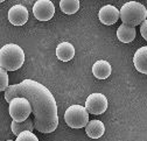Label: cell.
Here are the masks:
<instances>
[{
  "instance_id": "cell-8",
  "label": "cell",
  "mask_w": 147,
  "mask_h": 141,
  "mask_svg": "<svg viewBox=\"0 0 147 141\" xmlns=\"http://www.w3.org/2000/svg\"><path fill=\"white\" fill-rule=\"evenodd\" d=\"M98 17L103 25L111 26L115 25L118 19H120V11H118V8L112 5H105L99 9Z\"/></svg>"
},
{
  "instance_id": "cell-16",
  "label": "cell",
  "mask_w": 147,
  "mask_h": 141,
  "mask_svg": "<svg viewBox=\"0 0 147 141\" xmlns=\"http://www.w3.org/2000/svg\"><path fill=\"white\" fill-rule=\"evenodd\" d=\"M60 8L65 14H75L80 9L78 0H61Z\"/></svg>"
},
{
  "instance_id": "cell-1",
  "label": "cell",
  "mask_w": 147,
  "mask_h": 141,
  "mask_svg": "<svg viewBox=\"0 0 147 141\" xmlns=\"http://www.w3.org/2000/svg\"><path fill=\"white\" fill-rule=\"evenodd\" d=\"M22 97L29 100L34 113V128L41 133H51L59 126L57 104L53 93L41 83L25 79L19 84L9 85L5 91V100Z\"/></svg>"
},
{
  "instance_id": "cell-15",
  "label": "cell",
  "mask_w": 147,
  "mask_h": 141,
  "mask_svg": "<svg viewBox=\"0 0 147 141\" xmlns=\"http://www.w3.org/2000/svg\"><path fill=\"white\" fill-rule=\"evenodd\" d=\"M11 128H12V132L18 136L19 134L24 133V132H33L34 130V121L32 119H27L26 121H22V122H18V121H12V125H11Z\"/></svg>"
},
{
  "instance_id": "cell-5",
  "label": "cell",
  "mask_w": 147,
  "mask_h": 141,
  "mask_svg": "<svg viewBox=\"0 0 147 141\" xmlns=\"http://www.w3.org/2000/svg\"><path fill=\"white\" fill-rule=\"evenodd\" d=\"M9 115L14 121L22 122L29 118V114L33 112L32 105L28 99L18 97L11 100L9 103Z\"/></svg>"
},
{
  "instance_id": "cell-13",
  "label": "cell",
  "mask_w": 147,
  "mask_h": 141,
  "mask_svg": "<svg viewBox=\"0 0 147 141\" xmlns=\"http://www.w3.org/2000/svg\"><path fill=\"white\" fill-rule=\"evenodd\" d=\"M56 56L60 61L68 62L75 56V48L69 42H62L56 48Z\"/></svg>"
},
{
  "instance_id": "cell-7",
  "label": "cell",
  "mask_w": 147,
  "mask_h": 141,
  "mask_svg": "<svg viewBox=\"0 0 147 141\" xmlns=\"http://www.w3.org/2000/svg\"><path fill=\"white\" fill-rule=\"evenodd\" d=\"M33 14L40 21H48L55 14V6L50 0H38L33 6Z\"/></svg>"
},
{
  "instance_id": "cell-19",
  "label": "cell",
  "mask_w": 147,
  "mask_h": 141,
  "mask_svg": "<svg viewBox=\"0 0 147 141\" xmlns=\"http://www.w3.org/2000/svg\"><path fill=\"white\" fill-rule=\"evenodd\" d=\"M140 33L142 35V38L147 41V20L141 23V26H140Z\"/></svg>"
},
{
  "instance_id": "cell-11",
  "label": "cell",
  "mask_w": 147,
  "mask_h": 141,
  "mask_svg": "<svg viewBox=\"0 0 147 141\" xmlns=\"http://www.w3.org/2000/svg\"><path fill=\"white\" fill-rule=\"evenodd\" d=\"M85 132H86V135L91 139H99L103 136V134L105 132V126L98 119L90 120L89 124L85 127Z\"/></svg>"
},
{
  "instance_id": "cell-18",
  "label": "cell",
  "mask_w": 147,
  "mask_h": 141,
  "mask_svg": "<svg viewBox=\"0 0 147 141\" xmlns=\"http://www.w3.org/2000/svg\"><path fill=\"white\" fill-rule=\"evenodd\" d=\"M8 89V76L6 70L0 69V91H6Z\"/></svg>"
},
{
  "instance_id": "cell-20",
  "label": "cell",
  "mask_w": 147,
  "mask_h": 141,
  "mask_svg": "<svg viewBox=\"0 0 147 141\" xmlns=\"http://www.w3.org/2000/svg\"><path fill=\"white\" fill-rule=\"evenodd\" d=\"M7 141H13V140H7Z\"/></svg>"
},
{
  "instance_id": "cell-2",
  "label": "cell",
  "mask_w": 147,
  "mask_h": 141,
  "mask_svg": "<svg viewBox=\"0 0 147 141\" xmlns=\"http://www.w3.org/2000/svg\"><path fill=\"white\" fill-rule=\"evenodd\" d=\"M25 63V52L15 43H8L0 49V66L6 71H15Z\"/></svg>"
},
{
  "instance_id": "cell-3",
  "label": "cell",
  "mask_w": 147,
  "mask_h": 141,
  "mask_svg": "<svg viewBox=\"0 0 147 141\" xmlns=\"http://www.w3.org/2000/svg\"><path fill=\"white\" fill-rule=\"evenodd\" d=\"M147 9L146 7L138 1H128L125 3L120 8V19L123 23L136 27L141 25L147 19Z\"/></svg>"
},
{
  "instance_id": "cell-6",
  "label": "cell",
  "mask_w": 147,
  "mask_h": 141,
  "mask_svg": "<svg viewBox=\"0 0 147 141\" xmlns=\"http://www.w3.org/2000/svg\"><path fill=\"white\" fill-rule=\"evenodd\" d=\"M109 106V100L103 93H91L85 100V109L91 114H103Z\"/></svg>"
},
{
  "instance_id": "cell-10",
  "label": "cell",
  "mask_w": 147,
  "mask_h": 141,
  "mask_svg": "<svg viewBox=\"0 0 147 141\" xmlns=\"http://www.w3.org/2000/svg\"><path fill=\"white\" fill-rule=\"evenodd\" d=\"M133 64L139 73L147 75V46L139 48L133 56Z\"/></svg>"
},
{
  "instance_id": "cell-14",
  "label": "cell",
  "mask_w": 147,
  "mask_h": 141,
  "mask_svg": "<svg viewBox=\"0 0 147 141\" xmlns=\"http://www.w3.org/2000/svg\"><path fill=\"white\" fill-rule=\"evenodd\" d=\"M117 38L123 43H130L136 38V27L127 26L125 23L120 25L117 29Z\"/></svg>"
},
{
  "instance_id": "cell-4",
  "label": "cell",
  "mask_w": 147,
  "mask_h": 141,
  "mask_svg": "<svg viewBox=\"0 0 147 141\" xmlns=\"http://www.w3.org/2000/svg\"><path fill=\"white\" fill-rule=\"evenodd\" d=\"M64 120L71 128H83L89 124V112L82 105H71L64 113Z\"/></svg>"
},
{
  "instance_id": "cell-12",
  "label": "cell",
  "mask_w": 147,
  "mask_h": 141,
  "mask_svg": "<svg viewBox=\"0 0 147 141\" xmlns=\"http://www.w3.org/2000/svg\"><path fill=\"white\" fill-rule=\"evenodd\" d=\"M111 71H112L111 65H110L107 61H104V60L97 61L92 65V74L98 79H106L111 75Z\"/></svg>"
},
{
  "instance_id": "cell-9",
  "label": "cell",
  "mask_w": 147,
  "mask_h": 141,
  "mask_svg": "<svg viewBox=\"0 0 147 141\" xmlns=\"http://www.w3.org/2000/svg\"><path fill=\"white\" fill-rule=\"evenodd\" d=\"M8 21L14 26H22L28 21V9L22 5H14L8 11Z\"/></svg>"
},
{
  "instance_id": "cell-17",
  "label": "cell",
  "mask_w": 147,
  "mask_h": 141,
  "mask_svg": "<svg viewBox=\"0 0 147 141\" xmlns=\"http://www.w3.org/2000/svg\"><path fill=\"white\" fill-rule=\"evenodd\" d=\"M15 141H39L38 136H36L33 132H24L16 136Z\"/></svg>"
}]
</instances>
